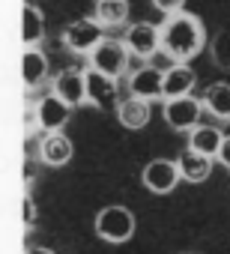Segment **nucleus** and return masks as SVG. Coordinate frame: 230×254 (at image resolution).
Wrapping results in <instances>:
<instances>
[{
    "mask_svg": "<svg viewBox=\"0 0 230 254\" xmlns=\"http://www.w3.org/2000/svg\"><path fill=\"white\" fill-rule=\"evenodd\" d=\"M159 27H162V54L171 57L173 63H188L206 45V30L200 18H194L191 12L168 15Z\"/></svg>",
    "mask_w": 230,
    "mask_h": 254,
    "instance_id": "f257e3e1",
    "label": "nucleus"
},
{
    "mask_svg": "<svg viewBox=\"0 0 230 254\" xmlns=\"http://www.w3.org/2000/svg\"><path fill=\"white\" fill-rule=\"evenodd\" d=\"M93 227H96V236H99V239L120 245V242H129V239L135 236V215H132L126 206L111 203V206L99 209Z\"/></svg>",
    "mask_w": 230,
    "mask_h": 254,
    "instance_id": "f03ea898",
    "label": "nucleus"
},
{
    "mask_svg": "<svg viewBox=\"0 0 230 254\" xmlns=\"http://www.w3.org/2000/svg\"><path fill=\"white\" fill-rule=\"evenodd\" d=\"M129 63H132V51L126 48V42L120 39H105L93 54H90V69L120 81L123 75H129Z\"/></svg>",
    "mask_w": 230,
    "mask_h": 254,
    "instance_id": "7ed1b4c3",
    "label": "nucleus"
},
{
    "mask_svg": "<svg viewBox=\"0 0 230 254\" xmlns=\"http://www.w3.org/2000/svg\"><path fill=\"white\" fill-rule=\"evenodd\" d=\"M105 42V27L96 18H78L63 30V45L72 54H93L99 45Z\"/></svg>",
    "mask_w": 230,
    "mask_h": 254,
    "instance_id": "20e7f679",
    "label": "nucleus"
},
{
    "mask_svg": "<svg viewBox=\"0 0 230 254\" xmlns=\"http://www.w3.org/2000/svg\"><path fill=\"white\" fill-rule=\"evenodd\" d=\"M165 123L176 132H194L200 126V114H203V102L194 96H182V99H168L165 108Z\"/></svg>",
    "mask_w": 230,
    "mask_h": 254,
    "instance_id": "39448f33",
    "label": "nucleus"
},
{
    "mask_svg": "<svg viewBox=\"0 0 230 254\" xmlns=\"http://www.w3.org/2000/svg\"><path fill=\"white\" fill-rule=\"evenodd\" d=\"M123 42H126V48L132 51V57L150 60V57H156V54L162 51V27H159V24H150V21L129 24Z\"/></svg>",
    "mask_w": 230,
    "mask_h": 254,
    "instance_id": "423d86ee",
    "label": "nucleus"
},
{
    "mask_svg": "<svg viewBox=\"0 0 230 254\" xmlns=\"http://www.w3.org/2000/svg\"><path fill=\"white\" fill-rule=\"evenodd\" d=\"M179 168L171 159H153L144 171H141V183L153 191V194H171L179 186Z\"/></svg>",
    "mask_w": 230,
    "mask_h": 254,
    "instance_id": "0eeeda50",
    "label": "nucleus"
},
{
    "mask_svg": "<svg viewBox=\"0 0 230 254\" xmlns=\"http://www.w3.org/2000/svg\"><path fill=\"white\" fill-rule=\"evenodd\" d=\"M87 102L99 111H117V105L123 102L117 81L96 69H87Z\"/></svg>",
    "mask_w": 230,
    "mask_h": 254,
    "instance_id": "6e6552de",
    "label": "nucleus"
},
{
    "mask_svg": "<svg viewBox=\"0 0 230 254\" xmlns=\"http://www.w3.org/2000/svg\"><path fill=\"white\" fill-rule=\"evenodd\" d=\"M129 96L144 99V102H156L165 99V72L159 66H141L129 75Z\"/></svg>",
    "mask_w": 230,
    "mask_h": 254,
    "instance_id": "1a4fd4ad",
    "label": "nucleus"
},
{
    "mask_svg": "<svg viewBox=\"0 0 230 254\" xmlns=\"http://www.w3.org/2000/svg\"><path fill=\"white\" fill-rule=\"evenodd\" d=\"M39 108V126H42V132L45 135H54V132H63L69 120H72V108L57 96V93H48L36 102Z\"/></svg>",
    "mask_w": 230,
    "mask_h": 254,
    "instance_id": "9d476101",
    "label": "nucleus"
},
{
    "mask_svg": "<svg viewBox=\"0 0 230 254\" xmlns=\"http://www.w3.org/2000/svg\"><path fill=\"white\" fill-rule=\"evenodd\" d=\"M69 108H78L87 102V72L81 69H63L57 78H54V90Z\"/></svg>",
    "mask_w": 230,
    "mask_h": 254,
    "instance_id": "9b49d317",
    "label": "nucleus"
},
{
    "mask_svg": "<svg viewBox=\"0 0 230 254\" xmlns=\"http://www.w3.org/2000/svg\"><path fill=\"white\" fill-rule=\"evenodd\" d=\"M36 156H39V162L48 165V168H63V165L72 162L75 147H72V141H69L63 132H54V135H42Z\"/></svg>",
    "mask_w": 230,
    "mask_h": 254,
    "instance_id": "f8f14e48",
    "label": "nucleus"
},
{
    "mask_svg": "<svg viewBox=\"0 0 230 254\" xmlns=\"http://www.w3.org/2000/svg\"><path fill=\"white\" fill-rule=\"evenodd\" d=\"M197 84V75L188 63H173L171 69H165V102L168 99H182V96H191Z\"/></svg>",
    "mask_w": 230,
    "mask_h": 254,
    "instance_id": "ddd939ff",
    "label": "nucleus"
},
{
    "mask_svg": "<svg viewBox=\"0 0 230 254\" xmlns=\"http://www.w3.org/2000/svg\"><path fill=\"white\" fill-rule=\"evenodd\" d=\"M221 144H224V129H218V126H197L194 132H188V150L206 159H215Z\"/></svg>",
    "mask_w": 230,
    "mask_h": 254,
    "instance_id": "4468645a",
    "label": "nucleus"
},
{
    "mask_svg": "<svg viewBox=\"0 0 230 254\" xmlns=\"http://www.w3.org/2000/svg\"><path fill=\"white\" fill-rule=\"evenodd\" d=\"M150 117H153V111H150V102H144V99L129 96V99H123V102L117 105V120H120V126H126V129H132V132L150 126Z\"/></svg>",
    "mask_w": 230,
    "mask_h": 254,
    "instance_id": "2eb2a0df",
    "label": "nucleus"
},
{
    "mask_svg": "<svg viewBox=\"0 0 230 254\" xmlns=\"http://www.w3.org/2000/svg\"><path fill=\"white\" fill-rule=\"evenodd\" d=\"M21 78L27 90H36L39 84H45L48 78V57L39 48H24L21 54Z\"/></svg>",
    "mask_w": 230,
    "mask_h": 254,
    "instance_id": "dca6fc26",
    "label": "nucleus"
},
{
    "mask_svg": "<svg viewBox=\"0 0 230 254\" xmlns=\"http://www.w3.org/2000/svg\"><path fill=\"white\" fill-rule=\"evenodd\" d=\"M203 111H209L215 120L230 123V84L227 81H215L206 93H203Z\"/></svg>",
    "mask_w": 230,
    "mask_h": 254,
    "instance_id": "f3484780",
    "label": "nucleus"
},
{
    "mask_svg": "<svg viewBox=\"0 0 230 254\" xmlns=\"http://www.w3.org/2000/svg\"><path fill=\"white\" fill-rule=\"evenodd\" d=\"M42 36H45V18H42L39 6L24 3V9H21V42L27 48H36L42 42Z\"/></svg>",
    "mask_w": 230,
    "mask_h": 254,
    "instance_id": "a211bd4d",
    "label": "nucleus"
},
{
    "mask_svg": "<svg viewBox=\"0 0 230 254\" xmlns=\"http://www.w3.org/2000/svg\"><path fill=\"white\" fill-rule=\"evenodd\" d=\"M176 168H179V177H182L185 183H203V180L209 177V171H212V159L185 150V153L176 159Z\"/></svg>",
    "mask_w": 230,
    "mask_h": 254,
    "instance_id": "6ab92c4d",
    "label": "nucleus"
},
{
    "mask_svg": "<svg viewBox=\"0 0 230 254\" xmlns=\"http://www.w3.org/2000/svg\"><path fill=\"white\" fill-rule=\"evenodd\" d=\"M129 12V0H96V21L102 27H123Z\"/></svg>",
    "mask_w": 230,
    "mask_h": 254,
    "instance_id": "aec40b11",
    "label": "nucleus"
},
{
    "mask_svg": "<svg viewBox=\"0 0 230 254\" xmlns=\"http://www.w3.org/2000/svg\"><path fill=\"white\" fill-rule=\"evenodd\" d=\"M212 60L221 69H230V27L215 33V39H212Z\"/></svg>",
    "mask_w": 230,
    "mask_h": 254,
    "instance_id": "412c9836",
    "label": "nucleus"
},
{
    "mask_svg": "<svg viewBox=\"0 0 230 254\" xmlns=\"http://www.w3.org/2000/svg\"><path fill=\"white\" fill-rule=\"evenodd\" d=\"M21 123H24V132H27V135H33L36 129H42V126H39V108H36V102H30V105H24V114H21Z\"/></svg>",
    "mask_w": 230,
    "mask_h": 254,
    "instance_id": "4be33fe9",
    "label": "nucleus"
},
{
    "mask_svg": "<svg viewBox=\"0 0 230 254\" xmlns=\"http://www.w3.org/2000/svg\"><path fill=\"white\" fill-rule=\"evenodd\" d=\"M21 221H24V227H33L36 224V200L30 194L21 197Z\"/></svg>",
    "mask_w": 230,
    "mask_h": 254,
    "instance_id": "5701e85b",
    "label": "nucleus"
},
{
    "mask_svg": "<svg viewBox=\"0 0 230 254\" xmlns=\"http://www.w3.org/2000/svg\"><path fill=\"white\" fill-rule=\"evenodd\" d=\"M153 6H156L159 12H165V18H168V15H176V12H182L185 0H153Z\"/></svg>",
    "mask_w": 230,
    "mask_h": 254,
    "instance_id": "b1692460",
    "label": "nucleus"
},
{
    "mask_svg": "<svg viewBox=\"0 0 230 254\" xmlns=\"http://www.w3.org/2000/svg\"><path fill=\"white\" fill-rule=\"evenodd\" d=\"M227 171H230V135H224V144H221V150H218V156H215Z\"/></svg>",
    "mask_w": 230,
    "mask_h": 254,
    "instance_id": "393cba45",
    "label": "nucleus"
},
{
    "mask_svg": "<svg viewBox=\"0 0 230 254\" xmlns=\"http://www.w3.org/2000/svg\"><path fill=\"white\" fill-rule=\"evenodd\" d=\"M24 254H54V251H48V248H30V251H24Z\"/></svg>",
    "mask_w": 230,
    "mask_h": 254,
    "instance_id": "a878e982",
    "label": "nucleus"
},
{
    "mask_svg": "<svg viewBox=\"0 0 230 254\" xmlns=\"http://www.w3.org/2000/svg\"><path fill=\"white\" fill-rule=\"evenodd\" d=\"M182 254H200V251H182Z\"/></svg>",
    "mask_w": 230,
    "mask_h": 254,
    "instance_id": "bb28decb",
    "label": "nucleus"
}]
</instances>
